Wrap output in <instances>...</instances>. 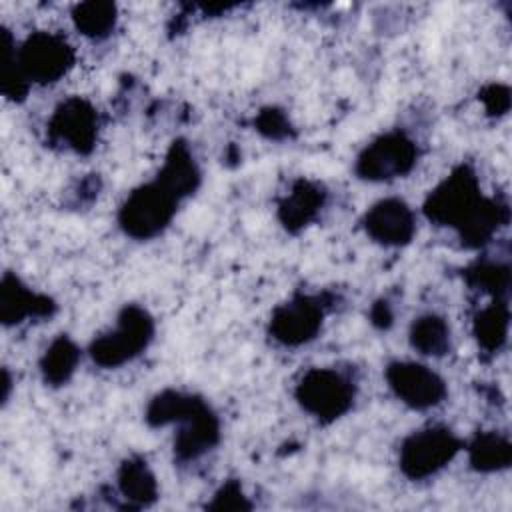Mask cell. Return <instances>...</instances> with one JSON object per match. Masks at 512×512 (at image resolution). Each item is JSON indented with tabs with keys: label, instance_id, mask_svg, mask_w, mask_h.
<instances>
[{
	"label": "cell",
	"instance_id": "obj_1",
	"mask_svg": "<svg viewBox=\"0 0 512 512\" xmlns=\"http://www.w3.org/2000/svg\"><path fill=\"white\" fill-rule=\"evenodd\" d=\"M424 214L438 226L458 230L468 246L486 244L496 228L506 222V206L480 194L478 178L466 164L454 168L424 202Z\"/></svg>",
	"mask_w": 512,
	"mask_h": 512
},
{
	"label": "cell",
	"instance_id": "obj_2",
	"mask_svg": "<svg viewBox=\"0 0 512 512\" xmlns=\"http://www.w3.org/2000/svg\"><path fill=\"white\" fill-rule=\"evenodd\" d=\"M150 426L176 424L174 458L180 464L194 462L212 450L220 440V422L212 408L196 394L164 390L156 394L146 408Z\"/></svg>",
	"mask_w": 512,
	"mask_h": 512
},
{
	"label": "cell",
	"instance_id": "obj_3",
	"mask_svg": "<svg viewBox=\"0 0 512 512\" xmlns=\"http://www.w3.org/2000/svg\"><path fill=\"white\" fill-rule=\"evenodd\" d=\"M186 196L190 194L160 168L152 182L128 194L118 210V224L134 240L156 238L168 228Z\"/></svg>",
	"mask_w": 512,
	"mask_h": 512
},
{
	"label": "cell",
	"instance_id": "obj_4",
	"mask_svg": "<svg viewBox=\"0 0 512 512\" xmlns=\"http://www.w3.org/2000/svg\"><path fill=\"white\" fill-rule=\"evenodd\" d=\"M10 54L18 76L30 86H48L64 78L76 62V52L62 34L32 32L18 46L8 32Z\"/></svg>",
	"mask_w": 512,
	"mask_h": 512
},
{
	"label": "cell",
	"instance_id": "obj_5",
	"mask_svg": "<svg viewBox=\"0 0 512 512\" xmlns=\"http://www.w3.org/2000/svg\"><path fill=\"white\" fill-rule=\"evenodd\" d=\"M154 338L152 316L136 304H126L116 326L106 334H100L90 344V358L102 368H118L136 356H140Z\"/></svg>",
	"mask_w": 512,
	"mask_h": 512
},
{
	"label": "cell",
	"instance_id": "obj_6",
	"mask_svg": "<svg viewBox=\"0 0 512 512\" xmlns=\"http://www.w3.org/2000/svg\"><path fill=\"white\" fill-rule=\"evenodd\" d=\"M294 396L304 412L322 424H330L350 412L356 382L338 368H310L298 380Z\"/></svg>",
	"mask_w": 512,
	"mask_h": 512
},
{
	"label": "cell",
	"instance_id": "obj_7",
	"mask_svg": "<svg viewBox=\"0 0 512 512\" xmlns=\"http://www.w3.org/2000/svg\"><path fill=\"white\" fill-rule=\"evenodd\" d=\"M464 442L448 426H426L404 438L398 464L406 478L426 480L448 466Z\"/></svg>",
	"mask_w": 512,
	"mask_h": 512
},
{
	"label": "cell",
	"instance_id": "obj_8",
	"mask_svg": "<svg viewBox=\"0 0 512 512\" xmlns=\"http://www.w3.org/2000/svg\"><path fill=\"white\" fill-rule=\"evenodd\" d=\"M418 160L416 142L400 130H390L376 136L356 158V174L362 180L384 182L402 178Z\"/></svg>",
	"mask_w": 512,
	"mask_h": 512
},
{
	"label": "cell",
	"instance_id": "obj_9",
	"mask_svg": "<svg viewBox=\"0 0 512 512\" xmlns=\"http://www.w3.org/2000/svg\"><path fill=\"white\" fill-rule=\"evenodd\" d=\"M98 128L100 120L96 108L80 96H70L60 102L46 124L48 142L76 154H88L94 150Z\"/></svg>",
	"mask_w": 512,
	"mask_h": 512
},
{
	"label": "cell",
	"instance_id": "obj_10",
	"mask_svg": "<svg viewBox=\"0 0 512 512\" xmlns=\"http://www.w3.org/2000/svg\"><path fill=\"white\" fill-rule=\"evenodd\" d=\"M324 320V302L320 296L296 294L274 308L268 324L270 336L282 346H302L316 338Z\"/></svg>",
	"mask_w": 512,
	"mask_h": 512
},
{
	"label": "cell",
	"instance_id": "obj_11",
	"mask_svg": "<svg viewBox=\"0 0 512 512\" xmlns=\"http://www.w3.org/2000/svg\"><path fill=\"white\" fill-rule=\"evenodd\" d=\"M386 382L394 396L412 410H428L446 398L444 380L428 366L396 360L386 366Z\"/></svg>",
	"mask_w": 512,
	"mask_h": 512
},
{
	"label": "cell",
	"instance_id": "obj_12",
	"mask_svg": "<svg viewBox=\"0 0 512 512\" xmlns=\"http://www.w3.org/2000/svg\"><path fill=\"white\" fill-rule=\"evenodd\" d=\"M362 226L382 246H404L416 232V218L404 200L384 198L366 210Z\"/></svg>",
	"mask_w": 512,
	"mask_h": 512
},
{
	"label": "cell",
	"instance_id": "obj_13",
	"mask_svg": "<svg viewBox=\"0 0 512 512\" xmlns=\"http://www.w3.org/2000/svg\"><path fill=\"white\" fill-rule=\"evenodd\" d=\"M54 310L52 298L30 290L14 272H4L0 282V320L4 326H16L26 318H48Z\"/></svg>",
	"mask_w": 512,
	"mask_h": 512
},
{
	"label": "cell",
	"instance_id": "obj_14",
	"mask_svg": "<svg viewBox=\"0 0 512 512\" xmlns=\"http://www.w3.org/2000/svg\"><path fill=\"white\" fill-rule=\"evenodd\" d=\"M324 202L326 190L322 188V184L298 178L290 186V192L282 198L278 206V218L286 230L298 232L318 216Z\"/></svg>",
	"mask_w": 512,
	"mask_h": 512
},
{
	"label": "cell",
	"instance_id": "obj_15",
	"mask_svg": "<svg viewBox=\"0 0 512 512\" xmlns=\"http://www.w3.org/2000/svg\"><path fill=\"white\" fill-rule=\"evenodd\" d=\"M118 492L126 500L128 506L132 508H142L148 506L156 500L158 496V484L148 468L146 460L134 456L128 458L120 464L118 468Z\"/></svg>",
	"mask_w": 512,
	"mask_h": 512
},
{
	"label": "cell",
	"instance_id": "obj_16",
	"mask_svg": "<svg viewBox=\"0 0 512 512\" xmlns=\"http://www.w3.org/2000/svg\"><path fill=\"white\" fill-rule=\"evenodd\" d=\"M80 360L78 346L68 336H58L52 340V344L46 348L42 360H40V372L46 384L50 386H62L70 380V376L76 370V364Z\"/></svg>",
	"mask_w": 512,
	"mask_h": 512
},
{
	"label": "cell",
	"instance_id": "obj_17",
	"mask_svg": "<svg viewBox=\"0 0 512 512\" xmlns=\"http://www.w3.org/2000/svg\"><path fill=\"white\" fill-rule=\"evenodd\" d=\"M410 344L424 356H444L450 350V326L438 314H422L410 326Z\"/></svg>",
	"mask_w": 512,
	"mask_h": 512
},
{
	"label": "cell",
	"instance_id": "obj_18",
	"mask_svg": "<svg viewBox=\"0 0 512 512\" xmlns=\"http://www.w3.org/2000/svg\"><path fill=\"white\" fill-rule=\"evenodd\" d=\"M116 20L118 12L112 2H80L72 10V22L76 30L90 40H102L110 36Z\"/></svg>",
	"mask_w": 512,
	"mask_h": 512
},
{
	"label": "cell",
	"instance_id": "obj_19",
	"mask_svg": "<svg viewBox=\"0 0 512 512\" xmlns=\"http://www.w3.org/2000/svg\"><path fill=\"white\" fill-rule=\"evenodd\" d=\"M510 456L512 454H510L508 438L498 436L496 432L478 434L468 448L470 466L478 472L502 470L510 464Z\"/></svg>",
	"mask_w": 512,
	"mask_h": 512
},
{
	"label": "cell",
	"instance_id": "obj_20",
	"mask_svg": "<svg viewBox=\"0 0 512 512\" xmlns=\"http://www.w3.org/2000/svg\"><path fill=\"white\" fill-rule=\"evenodd\" d=\"M508 332V306L502 298L482 308L474 318V336L482 350L496 352L506 340Z\"/></svg>",
	"mask_w": 512,
	"mask_h": 512
},
{
	"label": "cell",
	"instance_id": "obj_21",
	"mask_svg": "<svg viewBox=\"0 0 512 512\" xmlns=\"http://www.w3.org/2000/svg\"><path fill=\"white\" fill-rule=\"evenodd\" d=\"M466 278L480 290L494 292L498 298L508 290V266L498 262H478L466 270Z\"/></svg>",
	"mask_w": 512,
	"mask_h": 512
},
{
	"label": "cell",
	"instance_id": "obj_22",
	"mask_svg": "<svg viewBox=\"0 0 512 512\" xmlns=\"http://www.w3.org/2000/svg\"><path fill=\"white\" fill-rule=\"evenodd\" d=\"M256 128L268 136V138H274V140H280V138H286L288 132H290V124L286 120V116L276 110V108H268L264 110L258 120H256Z\"/></svg>",
	"mask_w": 512,
	"mask_h": 512
},
{
	"label": "cell",
	"instance_id": "obj_23",
	"mask_svg": "<svg viewBox=\"0 0 512 512\" xmlns=\"http://www.w3.org/2000/svg\"><path fill=\"white\" fill-rule=\"evenodd\" d=\"M210 508H250V504L246 502V496L242 494V488L238 482H226L218 494L214 496V502L210 504Z\"/></svg>",
	"mask_w": 512,
	"mask_h": 512
},
{
	"label": "cell",
	"instance_id": "obj_24",
	"mask_svg": "<svg viewBox=\"0 0 512 512\" xmlns=\"http://www.w3.org/2000/svg\"><path fill=\"white\" fill-rule=\"evenodd\" d=\"M480 98L486 102L488 112H506L508 110V100L510 98H508V88L506 86L492 84L482 92Z\"/></svg>",
	"mask_w": 512,
	"mask_h": 512
},
{
	"label": "cell",
	"instance_id": "obj_25",
	"mask_svg": "<svg viewBox=\"0 0 512 512\" xmlns=\"http://www.w3.org/2000/svg\"><path fill=\"white\" fill-rule=\"evenodd\" d=\"M372 320H374V322H380L382 326H388V324H390L392 314H390L386 302H378V304L374 306V310H372Z\"/></svg>",
	"mask_w": 512,
	"mask_h": 512
}]
</instances>
